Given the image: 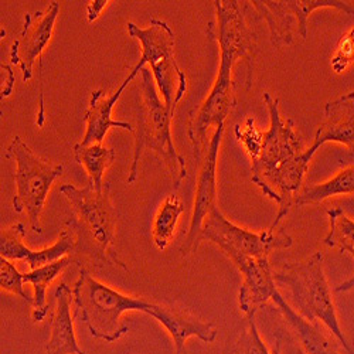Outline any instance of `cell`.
Instances as JSON below:
<instances>
[{
  "label": "cell",
  "instance_id": "cell-1",
  "mask_svg": "<svg viewBox=\"0 0 354 354\" xmlns=\"http://www.w3.org/2000/svg\"><path fill=\"white\" fill-rule=\"evenodd\" d=\"M218 32L214 33L213 21L207 24V36L217 40L220 46V68L217 80L205 101L189 113L187 136L193 147L196 162L201 163L210 142L207 135L212 128L223 127L227 116L237 108L239 100L232 81V68L237 62L247 64V90L252 85L254 58L257 53V37L248 24L247 15L250 2L239 0H216Z\"/></svg>",
  "mask_w": 354,
  "mask_h": 354
},
{
  "label": "cell",
  "instance_id": "cell-2",
  "mask_svg": "<svg viewBox=\"0 0 354 354\" xmlns=\"http://www.w3.org/2000/svg\"><path fill=\"white\" fill-rule=\"evenodd\" d=\"M262 100L270 113V129L263 133L259 155L251 160V180L263 196L277 203L278 214L271 225L277 230L293 207L310 159L304 152L295 122L281 116L279 100L268 93H263Z\"/></svg>",
  "mask_w": 354,
  "mask_h": 354
},
{
  "label": "cell",
  "instance_id": "cell-3",
  "mask_svg": "<svg viewBox=\"0 0 354 354\" xmlns=\"http://www.w3.org/2000/svg\"><path fill=\"white\" fill-rule=\"evenodd\" d=\"M159 304L143 298H133L95 279L86 270L73 288L74 319L82 322L93 337L113 343L125 336L129 329L122 322L125 312L136 310L153 316Z\"/></svg>",
  "mask_w": 354,
  "mask_h": 354
},
{
  "label": "cell",
  "instance_id": "cell-4",
  "mask_svg": "<svg viewBox=\"0 0 354 354\" xmlns=\"http://www.w3.org/2000/svg\"><path fill=\"white\" fill-rule=\"evenodd\" d=\"M152 71L142 68L140 91H142V112L135 129L133 159L128 176V185H133L138 179L139 162L146 151L153 152L166 166L174 189L182 186L187 177L186 160L176 151L171 138L173 116L167 111L165 102L159 98Z\"/></svg>",
  "mask_w": 354,
  "mask_h": 354
},
{
  "label": "cell",
  "instance_id": "cell-5",
  "mask_svg": "<svg viewBox=\"0 0 354 354\" xmlns=\"http://www.w3.org/2000/svg\"><path fill=\"white\" fill-rule=\"evenodd\" d=\"M274 281L277 286L286 288L293 308L298 309L304 319L313 324L322 322L339 340L343 348L347 350L348 354H353L340 329L330 288L324 275L322 252L317 251L304 261L283 263L274 272Z\"/></svg>",
  "mask_w": 354,
  "mask_h": 354
},
{
  "label": "cell",
  "instance_id": "cell-6",
  "mask_svg": "<svg viewBox=\"0 0 354 354\" xmlns=\"http://www.w3.org/2000/svg\"><path fill=\"white\" fill-rule=\"evenodd\" d=\"M127 30L142 46V57L138 66L142 68L146 63L151 66L163 102L170 115L174 116L177 105L187 93V77L176 60L173 30L166 21L156 17L151 19L149 27L146 28L129 21Z\"/></svg>",
  "mask_w": 354,
  "mask_h": 354
},
{
  "label": "cell",
  "instance_id": "cell-7",
  "mask_svg": "<svg viewBox=\"0 0 354 354\" xmlns=\"http://www.w3.org/2000/svg\"><path fill=\"white\" fill-rule=\"evenodd\" d=\"M6 156L16 162V173L13 174L17 186V193L13 198V209L16 213H27L32 230L41 234L40 216L44 209L47 196L57 177L64 171L63 165H51L40 159L28 145L15 136L6 147Z\"/></svg>",
  "mask_w": 354,
  "mask_h": 354
},
{
  "label": "cell",
  "instance_id": "cell-8",
  "mask_svg": "<svg viewBox=\"0 0 354 354\" xmlns=\"http://www.w3.org/2000/svg\"><path fill=\"white\" fill-rule=\"evenodd\" d=\"M60 192L77 213L82 228L88 231L94 241L95 258L104 265H113L128 271V267L118 258L115 250L116 213L111 198L109 183H105L102 190H97L90 180L82 189L74 185H63Z\"/></svg>",
  "mask_w": 354,
  "mask_h": 354
},
{
  "label": "cell",
  "instance_id": "cell-9",
  "mask_svg": "<svg viewBox=\"0 0 354 354\" xmlns=\"http://www.w3.org/2000/svg\"><path fill=\"white\" fill-rule=\"evenodd\" d=\"M207 240L216 244L224 254L239 252L257 259L270 258L274 250L290 248L293 240L283 230L268 228L252 232L231 223L218 207H214L204 220L198 243Z\"/></svg>",
  "mask_w": 354,
  "mask_h": 354
},
{
  "label": "cell",
  "instance_id": "cell-10",
  "mask_svg": "<svg viewBox=\"0 0 354 354\" xmlns=\"http://www.w3.org/2000/svg\"><path fill=\"white\" fill-rule=\"evenodd\" d=\"M250 3L258 12V16L267 21L271 44L277 48L290 46L295 33L305 40L308 19L317 9L332 8L354 16V9L342 0H254Z\"/></svg>",
  "mask_w": 354,
  "mask_h": 354
},
{
  "label": "cell",
  "instance_id": "cell-11",
  "mask_svg": "<svg viewBox=\"0 0 354 354\" xmlns=\"http://www.w3.org/2000/svg\"><path fill=\"white\" fill-rule=\"evenodd\" d=\"M58 15H60V3L55 0L44 12L24 15L23 28L15 39L9 54L12 66L20 68L24 82L33 78V66L37 58L43 62L41 57L53 37Z\"/></svg>",
  "mask_w": 354,
  "mask_h": 354
},
{
  "label": "cell",
  "instance_id": "cell-12",
  "mask_svg": "<svg viewBox=\"0 0 354 354\" xmlns=\"http://www.w3.org/2000/svg\"><path fill=\"white\" fill-rule=\"evenodd\" d=\"M223 133H224V125L218 127L214 131L210 145L207 147V152H205L201 160L193 216H192L189 232L186 237V243L182 247L183 257L189 255L190 252L198 248L200 245L198 240H200L204 220L207 218V216L214 207H217V160H218V151H220Z\"/></svg>",
  "mask_w": 354,
  "mask_h": 354
},
{
  "label": "cell",
  "instance_id": "cell-13",
  "mask_svg": "<svg viewBox=\"0 0 354 354\" xmlns=\"http://www.w3.org/2000/svg\"><path fill=\"white\" fill-rule=\"evenodd\" d=\"M225 255L235 263V267L244 277L239 295L240 309L245 316L255 315L258 309L267 305L279 290L274 281L270 258L257 259L239 252H227Z\"/></svg>",
  "mask_w": 354,
  "mask_h": 354
},
{
  "label": "cell",
  "instance_id": "cell-14",
  "mask_svg": "<svg viewBox=\"0 0 354 354\" xmlns=\"http://www.w3.org/2000/svg\"><path fill=\"white\" fill-rule=\"evenodd\" d=\"M142 71L140 66H135L128 77L122 81V84L118 86V90L112 93L111 95H105L104 90H97L91 93L90 105H88L86 111L84 112V121L86 124V131L84 135V139L80 142L84 146L102 143L108 131L111 128H121L125 131H129L135 133V128L129 122L124 121H113L112 120V109L120 101L125 88L135 80V77Z\"/></svg>",
  "mask_w": 354,
  "mask_h": 354
},
{
  "label": "cell",
  "instance_id": "cell-15",
  "mask_svg": "<svg viewBox=\"0 0 354 354\" xmlns=\"http://www.w3.org/2000/svg\"><path fill=\"white\" fill-rule=\"evenodd\" d=\"M328 142L342 143L354 152V93L339 97L324 105V120L319 125L306 156L312 160L319 147Z\"/></svg>",
  "mask_w": 354,
  "mask_h": 354
},
{
  "label": "cell",
  "instance_id": "cell-16",
  "mask_svg": "<svg viewBox=\"0 0 354 354\" xmlns=\"http://www.w3.org/2000/svg\"><path fill=\"white\" fill-rule=\"evenodd\" d=\"M152 317H155L173 337L176 344V354H189L186 348V340L190 336H197L204 343L216 342V324L213 322H205L200 317H196L185 309L159 304Z\"/></svg>",
  "mask_w": 354,
  "mask_h": 354
},
{
  "label": "cell",
  "instance_id": "cell-17",
  "mask_svg": "<svg viewBox=\"0 0 354 354\" xmlns=\"http://www.w3.org/2000/svg\"><path fill=\"white\" fill-rule=\"evenodd\" d=\"M55 312L51 320V336L46 347L47 354H86L80 348L75 339L71 316L73 290L66 282H62L55 289Z\"/></svg>",
  "mask_w": 354,
  "mask_h": 354
},
{
  "label": "cell",
  "instance_id": "cell-18",
  "mask_svg": "<svg viewBox=\"0 0 354 354\" xmlns=\"http://www.w3.org/2000/svg\"><path fill=\"white\" fill-rule=\"evenodd\" d=\"M271 301H274L278 310L283 315L285 320L288 322L292 332L297 335L306 354H340L335 344H332V342L320 332L319 324L308 322L295 312L283 299L279 290L274 295Z\"/></svg>",
  "mask_w": 354,
  "mask_h": 354
},
{
  "label": "cell",
  "instance_id": "cell-19",
  "mask_svg": "<svg viewBox=\"0 0 354 354\" xmlns=\"http://www.w3.org/2000/svg\"><path fill=\"white\" fill-rule=\"evenodd\" d=\"M354 194V166L343 169L339 171L330 180L305 186L301 193L295 197L293 205L297 207H304L308 204H319L326 198L335 196H350Z\"/></svg>",
  "mask_w": 354,
  "mask_h": 354
},
{
  "label": "cell",
  "instance_id": "cell-20",
  "mask_svg": "<svg viewBox=\"0 0 354 354\" xmlns=\"http://www.w3.org/2000/svg\"><path fill=\"white\" fill-rule=\"evenodd\" d=\"M71 257H64L60 261H55L53 263L44 265L41 268H37L32 272L24 274L23 279L27 283H32L35 288V295H33V320L35 322H41L47 316V297L46 292L48 285L57 278V275H60L62 271L68 267L70 263H73Z\"/></svg>",
  "mask_w": 354,
  "mask_h": 354
},
{
  "label": "cell",
  "instance_id": "cell-21",
  "mask_svg": "<svg viewBox=\"0 0 354 354\" xmlns=\"http://www.w3.org/2000/svg\"><path fill=\"white\" fill-rule=\"evenodd\" d=\"M74 158L78 165L84 166L88 176H90V182L94 183L97 190L104 189L102 177L105 170L113 163L116 158V152L111 147H105L102 143L88 145L84 146L81 143L74 145Z\"/></svg>",
  "mask_w": 354,
  "mask_h": 354
},
{
  "label": "cell",
  "instance_id": "cell-22",
  "mask_svg": "<svg viewBox=\"0 0 354 354\" xmlns=\"http://www.w3.org/2000/svg\"><path fill=\"white\" fill-rule=\"evenodd\" d=\"M185 212V205L183 201L180 200L179 196L170 194L163 204L160 205V209L158 210V214L155 216L153 220V241L156 247L163 251L169 245L173 234L176 231V225L179 223V217Z\"/></svg>",
  "mask_w": 354,
  "mask_h": 354
},
{
  "label": "cell",
  "instance_id": "cell-23",
  "mask_svg": "<svg viewBox=\"0 0 354 354\" xmlns=\"http://www.w3.org/2000/svg\"><path fill=\"white\" fill-rule=\"evenodd\" d=\"M328 217L330 221V231L324 237L323 243L330 248H337L340 252L347 254L348 250L354 248V221L339 207L328 210Z\"/></svg>",
  "mask_w": 354,
  "mask_h": 354
},
{
  "label": "cell",
  "instance_id": "cell-24",
  "mask_svg": "<svg viewBox=\"0 0 354 354\" xmlns=\"http://www.w3.org/2000/svg\"><path fill=\"white\" fill-rule=\"evenodd\" d=\"M26 230L21 223H15L9 228L2 230L0 234V254L2 258L9 261L13 259H27L32 250L24 244Z\"/></svg>",
  "mask_w": 354,
  "mask_h": 354
},
{
  "label": "cell",
  "instance_id": "cell-25",
  "mask_svg": "<svg viewBox=\"0 0 354 354\" xmlns=\"http://www.w3.org/2000/svg\"><path fill=\"white\" fill-rule=\"evenodd\" d=\"M247 326L239 335L231 347L225 351V354H271V351L263 344L257 324H255V315L245 316Z\"/></svg>",
  "mask_w": 354,
  "mask_h": 354
},
{
  "label": "cell",
  "instance_id": "cell-26",
  "mask_svg": "<svg viewBox=\"0 0 354 354\" xmlns=\"http://www.w3.org/2000/svg\"><path fill=\"white\" fill-rule=\"evenodd\" d=\"M23 275L24 274H20L9 259H0V288L5 292H10L16 295V297H20L24 301L32 302L33 299L28 298L27 293L24 292Z\"/></svg>",
  "mask_w": 354,
  "mask_h": 354
},
{
  "label": "cell",
  "instance_id": "cell-27",
  "mask_svg": "<svg viewBox=\"0 0 354 354\" xmlns=\"http://www.w3.org/2000/svg\"><path fill=\"white\" fill-rule=\"evenodd\" d=\"M354 63V27L342 36L336 51L332 55L330 66L336 74L344 73Z\"/></svg>",
  "mask_w": 354,
  "mask_h": 354
},
{
  "label": "cell",
  "instance_id": "cell-28",
  "mask_svg": "<svg viewBox=\"0 0 354 354\" xmlns=\"http://www.w3.org/2000/svg\"><path fill=\"white\" fill-rule=\"evenodd\" d=\"M235 136H237V139L244 145L250 159L254 160L259 155V151L262 147L263 133L255 128V122L252 118H248L243 127L235 125Z\"/></svg>",
  "mask_w": 354,
  "mask_h": 354
},
{
  "label": "cell",
  "instance_id": "cell-29",
  "mask_svg": "<svg viewBox=\"0 0 354 354\" xmlns=\"http://www.w3.org/2000/svg\"><path fill=\"white\" fill-rule=\"evenodd\" d=\"M13 85H15V75L12 73V66L2 63V100L8 98L12 94Z\"/></svg>",
  "mask_w": 354,
  "mask_h": 354
},
{
  "label": "cell",
  "instance_id": "cell-30",
  "mask_svg": "<svg viewBox=\"0 0 354 354\" xmlns=\"http://www.w3.org/2000/svg\"><path fill=\"white\" fill-rule=\"evenodd\" d=\"M108 0H93V2H90L86 5V16H88V21L90 23H93V21H95L100 16H101V13H102V10L108 6Z\"/></svg>",
  "mask_w": 354,
  "mask_h": 354
},
{
  "label": "cell",
  "instance_id": "cell-31",
  "mask_svg": "<svg viewBox=\"0 0 354 354\" xmlns=\"http://www.w3.org/2000/svg\"><path fill=\"white\" fill-rule=\"evenodd\" d=\"M347 254H351L353 258H354V248L348 250ZM351 289H354V277H351L350 279H347V281H344L343 283L337 285V286L335 288V292L340 293V292H348V290H351Z\"/></svg>",
  "mask_w": 354,
  "mask_h": 354
},
{
  "label": "cell",
  "instance_id": "cell-32",
  "mask_svg": "<svg viewBox=\"0 0 354 354\" xmlns=\"http://www.w3.org/2000/svg\"><path fill=\"white\" fill-rule=\"evenodd\" d=\"M271 354H282V340L279 336H277V339H275V344L271 350Z\"/></svg>",
  "mask_w": 354,
  "mask_h": 354
}]
</instances>
